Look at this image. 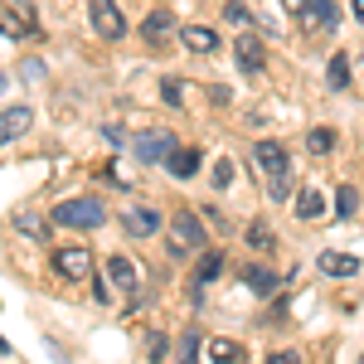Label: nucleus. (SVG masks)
I'll list each match as a JSON object with an SVG mask.
<instances>
[{
	"mask_svg": "<svg viewBox=\"0 0 364 364\" xmlns=\"http://www.w3.org/2000/svg\"><path fill=\"white\" fill-rule=\"evenodd\" d=\"M166 170L175 175V180H190V175L199 170V151H195V146H170Z\"/></svg>",
	"mask_w": 364,
	"mask_h": 364,
	"instance_id": "obj_10",
	"label": "nucleus"
},
{
	"mask_svg": "<svg viewBox=\"0 0 364 364\" xmlns=\"http://www.w3.org/2000/svg\"><path fill=\"white\" fill-rule=\"evenodd\" d=\"M321 272L326 277H355L360 272V257H350V252H321Z\"/></svg>",
	"mask_w": 364,
	"mask_h": 364,
	"instance_id": "obj_12",
	"label": "nucleus"
},
{
	"mask_svg": "<svg viewBox=\"0 0 364 364\" xmlns=\"http://www.w3.org/2000/svg\"><path fill=\"white\" fill-rule=\"evenodd\" d=\"M170 233H175V252H195V248L209 243V238H204V224H199L195 214H185V209L170 219Z\"/></svg>",
	"mask_w": 364,
	"mask_h": 364,
	"instance_id": "obj_6",
	"label": "nucleus"
},
{
	"mask_svg": "<svg viewBox=\"0 0 364 364\" xmlns=\"http://www.w3.org/2000/svg\"><path fill=\"white\" fill-rule=\"evenodd\" d=\"M248 243H252L257 252H272V248H277V233H272L267 224H252V228H248Z\"/></svg>",
	"mask_w": 364,
	"mask_h": 364,
	"instance_id": "obj_23",
	"label": "nucleus"
},
{
	"mask_svg": "<svg viewBox=\"0 0 364 364\" xmlns=\"http://www.w3.org/2000/svg\"><path fill=\"white\" fill-rule=\"evenodd\" d=\"M170 29H175V15H170V10H151V15H146V29H141V34H146L151 44H161Z\"/></svg>",
	"mask_w": 364,
	"mask_h": 364,
	"instance_id": "obj_15",
	"label": "nucleus"
},
{
	"mask_svg": "<svg viewBox=\"0 0 364 364\" xmlns=\"http://www.w3.org/2000/svg\"><path fill=\"white\" fill-rule=\"evenodd\" d=\"M311 10H316V25H321V29H336L340 25V10L331 5V0H311Z\"/></svg>",
	"mask_w": 364,
	"mask_h": 364,
	"instance_id": "obj_24",
	"label": "nucleus"
},
{
	"mask_svg": "<svg viewBox=\"0 0 364 364\" xmlns=\"http://www.w3.org/2000/svg\"><path fill=\"white\" fill-rule=\"evenodd\" d=\"M107 277H112V287L132 291V287H136V267H132L127 257H112V262H107Z\"/></svg>",
	"mask_w": 364,
	"mask_h": 364,
	"instance_id": "obj_16",
	"label": "nucleus"
},
{
	"mask_svg": "<svg viewBox=\"0 0 364 364\" xmlns=\"http://www.w3.org/2000/svg\"><path fill=\"white\" fill-rule=\"evenodd\" d=\"M252 161H257V175H267V195L272 199L291 195V161H287L282 141H257L252 146Z\"/></svg>",
	"mask_w": 364,
	"mask_h": 364,
	"instance_id": "obj_1",
	"label": "nucleus"
},
{
	"mask_svg": "<svg viewBox=\"0 0 364 364\" xmlns=\"http://www.w3.org/2000/svg\"><path fill=\"white\" fill-rule=\"evenodd\" d=\"M54 272L68 282H87L92 277V252L83 248V243H73V248H58L54 252Z\"/></svg>",
	"mask_w": 364,
	"mask_h": 364,
	"instance_id": "obj_4",
	"label": "nucleus"
},
{
	"mask_svg": "<svg viewBox=\"0 0 364 364\" xmlns=\"http://www.w3.org/2000/svg\"><path fill=\"white\" fill-rule=\"evenodd\" d=\"M170 146H175L170 132H146V136H136V161L156 166V161H166V156H170Z\"/></svg>",
	"mask_w": 364,
	"mask_h": 364,
	"instance_id": "obj_8",
	"label": "nucleus"
},
{
	"mask_svg": "<svg viewBox=\"0 0 364 364\" xmlns=\"http://www.w3.org/2000/svg\"><path fill=\"white\" fill-rule=\"evenodd\" d=\"M233 58H238V68H243V73H262L267 49H262V39H257V34H243V39L233 44Z\"/></svg>",
	"mask_w": 364,
	"mask_h": 364,
	"instance_id": "obj_7",
	"label": "nucleus"
},
{
	"mask_svg": "<svg viewBox=\"0 0 364 364\" xmlns=\"http://www.w3.org/2000/svg\"><path fill=\"white\" fill-rule=\"evenodd\" d=\"M336 214H340V219H355V214H360V190H355V185H340Z\"/></svg>",
	"mask_w": 364,
	"mask_h": 364,
	"instance_id": "obj_20",
	"label": "nucleus"
},
{
	"mask_svg": "<svg viewBox=\"0 0 364 364\" xmlns=\"http://www.w3.org/2000/svg\"><path fill=\"white\" fill-rule=\"evenodd\" d=\"M0 29L10 34V39H25L39 29V15H34V5L29 0H0Z\"/></svg>",
	"mask_w": 364,
	"mask_h": 364,
	"instance_id": "obj_3",
	"label": "nucleus"
},
{
	"mask_svg": "<svg viewBox=\"0 0 364 364\" xmlns=\"http://www.w3.org/2000/svg\"><path fill=\"white\" fill-rule=\"evenodd\" d=\"M54 219L63 228H97L102 219H107V209L97 204V199H68V204H58Z\"/></svg>",
	"mask_w": 364,
	"mask_h": 364,
	"instance_id": "obj_2",
	"label": "nucleus"
},
{
	"mask_svg": "<svg viewBox=\"0 0 364 364\" xmlns=\"http://www.w3.org/2000/svg\"><path fill=\"white\" fill-rule=\"evenodd\" d=\"M296 214H301V219H321V214H326V199L316 195V190H301V195H296Z\"/></svg>",
	"mask_w": 364,
	"mask_h": 364,
	"instance_id": "obj_21",
	"label": "nucleus"
},
{
	"mask_svg": "<svg viewBox=\"0 0 364 364\" xmlns=\"http://www.w3.org/2000/svg\"><path fill=\"white\" fill-rule=\"evenodd\" d=\"M214 185H219V190H228V185H233V161H219V166H214Z\"/></svg>",
	"mask_w": 364,
	"mask_h": 364,
	"instance_id": "obj_29",
	"label": "nucleus"
},
{
	"mask_svg": "<svg viewBox=\"0 0 364 364\" xmlns=\"http://www.w3.org/2000/svg\"><path fill=\"white\" fill-rule=\"evenodd\" d=\"M243 282H248L252 296H272L277 291V272H267V267H243Z\"/></svg>",
	"mask_w": 364,
	"mask_h": 364,
	"instance_id": "obj_14",
	"label": "nucleus"
},
{
	"mask_svg": "<svg viewBox=\"0 0 364 364\" xmlns=\"http://www.w3.org/2000/svg\"><path fill=\"white\" fill-rule=\"evenodd\" d=\"M161 224H166V219H161L156 209H127V233H132V238H151Z\"/></svg>",
	"mask_w": 364,
	"mask_h": 364,
	"instance_id": "obj_11",
	"label": "nucleus"
},
{
	"mask_svg": "<svg viewBox=\"0 0 364 364\" xmlns=\"http://www.w3.org/2000/svg\"><path fill=\"white\" fill-rule=\"evenodd\" d=\"M0 87H5V78H0Z\"/></svg>",
	"mask_w": 364,
	"mask_h": 364,
	"instance_id": "obj_32",
	"label": "nucleus"
},
{
	"mask_svg": "<svg viewBox=\"0 0 364 364\" xmlns=\"http://www.w3.org/2000/svg\"><path fill=\"white\" fill-rule=\"evenodd\" d=\"M0 355H10V345H5V336H0Z\"/></svg>",
	"mask_w": 364,
	"mask_h": 364,
	"instance_id": "obj_31",
	"label": "nucleus"
},
{
	"mask_svg": "<svg viewBox=\"0 0 364 364\" xmlns=\"http://www.w3.org/2000/svg\"><path fill=\"white\" fill-rule=\"evenodd\" d=\"M87 20H92V29L102 39H122L127 34V20H122V10H117L112 0H87Z\"/></svg>",
	"mask_w": 364,
	"mask_h": 364,
	"instance_id": "obj_5",
	"label": "nucleus"
},
{
	"mask_svg": "<svg viewBox=\"0 0 364 364\" xmlns=\"http://www.w3.org/2000/svg\"><path fill=\"white\" fill-rule=\"evenodd\" d=\"M219 272H224V252H204V257H199V267H195V282L204 287V282H214Z\"/></svg>",
	"mask_w": 364,
	"mask_h": 364,
	"instance_id": "obj_19",
	"label": "nucleus"
},
{
	"mask_svg": "<svg viewBox=\"0 0 364 364\" xmlns=\"http://www.w3.org/2000/svg\"><path fill=\"white\" fill-rule=\"evenodd\" d=\"M161 102H166V107H180V102H185V83H180V78H166V83H161Z\"/></svg>",
	"mask_w": 364,
	"mask_h": 364,
	"instance_id": "obj_28",
	"label": "nucleus"
},
{
	"mask_svg": "<svg viewBox=\"0 0 364 364\" xmlns=\"http://www.w3.org/2000/svg\"><path fill=\"white\" fill-rule=\"evenodd\" d=\"M224 20H228V25H243V29H248L252 25V10L243 5V0H228V5H224Z\"/></svg>",
	"mask_w": 364,
	"mask_h": 364,
	"instance_id": "obj_25",
	"label": "nucleus"
},
{
	"mask_svg": "<svg viewBox=\"0 0 364 364\" xmlns=\"http://www.w3.org/2000/svg\"><path fill=\"white\" fill-rule=\"evenodd\" d=\"M180 34H185V49H195V54H214L219 49V34L204 29V25H185Z\"/></svg>",
	"mask_w": 364,
	"mask_h": 364,
	"instance_id": "obj_13",
	"label": "nucleus"
},
{
	"mask_svg": "<svg viewBox=\"0 0 364 364\" xmlns=\"http://www.w3.org/2000/svg\"><path fill=\"white\" fill-rule=\"evenodd\" d=\"M15 228H20V233H29V238H39V243L49 238V224H44L39 214H29V209H20V214H15Z\"/></svg>",
	"mask_w": 364,
	"mask_h": 364,
	"instance_id": "obj_17",
	"label": "nucleus"
},
{
	"mask_svg": "<svg viewBox=\"0 0 364 364\" xmlns=\"http://www.w3.org/2000/svg\"><path fill=\"white\" fill-rule=\"evenodd\" d=\"M306 146H311V151H316V156H326V151L336 146V132H331V127H316V132H311V136H306Z\"/></svg>",
	"mask_w": 364,
	"mask_h": 364,
	"instance_id": "obj_26",
	"label": "nucleus"
},
{
	"mask_svg": "<svg viewBox=\"0 0 364 364\" xmlns=\"http://www.w3.org/2000/svg\"><path fill=\"white\" fill-rule=\"evenodd\" d=\"M326 83L336 87V92H340V87H350V58H345V54H336L331 63H326Z\"/></svg>",
	"mask_w": 364,
	"mask_h": 364,
	"instance_id": "obj_18",
	"label": "nucleus"
},
{
	"mask_svg": "<svg viewBox=\"0 0 364 364\" xmlns=\"http://www.w3.org/2000/svg\"><path fill=\"white\" fill-rule=\"evenodd\" d=\"M204 355H209V360H243V345H238V340H209Z\"/></svg>",
	"mask_w": 364,
	"mask_h": 364,
	"instance_id": "obj_22",
	"label": "nucleus"
},
{
	"mask_svg": "<svg viewBox=\"0 0 364 364\" xmlns=\"http://www.w3.org/2000/svg\"><path fill=\"white\" fill-rule=\"evenodd\" d=\"M350 10H355V20H360V25H364V0H355V5H350Z\"/></svg>",
	"mask_w": 364,
	"mask_h": 364,
	"instance_id": "obj_30",
	"label": "nucleus"
},
{
	"mask_svg": "<svg viewBox=\"0 0 364 364\" xmlns=\"http://www.w3.org/2000/svg\"><path fill=\"white\" fill-rule=\"evenodd\" d=\"M282 5H287V10H291V15H296V20H301L306 29H321V25H316V10H311V0H282Z\"/></svg>",
	"mask_w": 364,
	"mask_h": 364,
	"instance_id": "obj_27",
	"label": "nucleus"
},
{
	"mask_svg": "<svg viewBox=\"0 0 364 364\" xmlns=\"http://www.w3.org/2000/svg\"><path fill=\"white\" fill-rule=\"evenodd\" d=\"M29 122H34L29 107H5V112H0V146H10L15 136H25Z\"/></svg>",
	"mask_w": 364,
	"mask_h": 364,
	"instance_id": "obj_9",
	"label": "nucleus"
}]
</instances>
